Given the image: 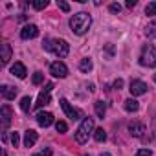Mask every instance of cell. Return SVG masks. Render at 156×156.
Instances as JSON below:
<instances>
[{
    "label": "cell",
    "mask_w": 156,
    "mask_h": 156,
    "mask_svg": "<svg viewBox=\"0 0 156 156\" xmlns=\"http://www.w3.org/2000/svg\"><path fill=\"white\" fill-rule=\"evenodd\" d=\"M90 26H92V17L88 13H85V11L75 13L70 19V28H72V31L75 35H85L90 30Z\"/></svg>",
    "instance_id": "cell-1"
},
{
    "label": "cell",
    "mask_w": 156,
    "mask_h": 156,
    "mask_svg": "<svg viewBox=\"0 0 156 156\" xmlns=\"http://www.w3.org/2000/svg\"><path fill=\"white\" fill-rule=\"evenodd\" d=\"M44 50L51 51V53L57 55L59 59H64V57L68 55V51H70V46H68V42L62 41V39H46V41H44Z\"/></svg>",
    "instance_id": "cell-2"
},
{
    "label": "cell",
    "mask_w": 156,
    "mask_h": 156,
    "mask_svg": "<svg viewBox=\"0 0 156 156\" xmlns=\"http://www.w3.org/2000/svg\"><path fill=\"white\" fill-rule=\"evenodd\" d=\"M92 130H94V119L92 118H85L83 123L79 125V129H77V132H75V141L77 143H87Z\"/></svg>",
    "instance_id": "cell-3"
},
{
    "label": "cell",
    "mask_w": 156,
    "mask_h": 156,
    "mask_svg": "<svg viewBox=\"0 0 156 156\" xmlns=\"http://www.w3.org/2000/svg\"><path fill=\"white\" fill-rule=\"evenodd\" d=\"M140 64L141 66H147V68H156V48L152 44H145L141 48Z\"/></svg>",
    "instance_id": "cell-4"
},
{
    "label": "cell",
    "mask_w": 156,
    "mask_h": 156,
    "mask_svg": "<svg viewBox=\"0 0 156 156\" xmlns=\"http://www.w3.org/2000/svg\"><path fill=\"white\" fill-rule=\"evenodd\" d=\"M50 73L53 77H59V79H64V77L68 75V66L62 62V61H55L50 64Z\"/></svg>",
    "instance_id": "cell-5"
},
{
    "label": "cell",
    "mask_w": 156,
    "mask_h": 156,
    "mask_svg": "<svg viewBox=\"0 0 156 156\" xmlns=\"http://www.w3.org/2000/svg\"><path fill=\"white\" fill-rule=\"evenodd\" d=\"M51 90H53V85H51V83H48V85L44 87V90L39 94V99H37V108H42V107L50 105V101H51V98H50Z\"/></svg>",
    "instance_id": "cell-6"
},
{
    "label": "cell",
    "mask_w": 156,
    "mask_h": 156,
    "mask_svg": "<svg viewBox=\"0 0 156 156\" xmlns=\"http://www.w3.org/2000/svg\"><path fill=\"white\" fill-rule=\"evenodd\" d=\"M59 103H61V107H62L64 114H66V116H68L70 119H73V121H75V119H79V118H81V112L77 110V108H73V107H72V105L68 103V99H64V98H62V99H61Z\"/></svg>",
    "instance_id": "cell-7"
},
{
    "label": "cell",
    "mask_w": 156,
    "mask_h": 156,
    "mask_svg": "<svg viewBox=\"0 0 156 156\" xmlns=\"http://www.w3.org/2000/svg\"><path fill=\"white\" fill-rule=\"evenodd\" d=\"M129 90L132 96H143V94H147V85L140 79H132L129 85Z\"/></svg>",
    "instance_id": "cell-8"
},
{
    "label": "cell",
    "mask_w": 156,
    "mask_h": 156,
    "mask_svg": "<svg viewBox=\"0 0 156 156\" xmlns=\"http://www.w3.org/2000/svg\"><path fill=\"white\" fill-rule=\"evenodd\" d=\"M37 35H39V28H37L35 24H28V26H24L22 31H20V37H22L24 41H28V39H35Z\"/></svg>",
    "instance_id": "cell-9"
},
{
    "label": "cell",
    "mask_w": 156,
    "mask_h": 156,
    "mask_svg": "<svg viewBox=\"0 0 156 156\" xmlns=\"http://www.w3.org/2000/svg\"><path fill=\"white\" fill-rule=\"evenodd\" d=\"M129 132L134 136V138H141L143 132H145V125L141 121H130L129 123Z\"/></svg>",
    "instance_id": "cell-10"
},
{
    "label": "cell",
    "mask_w": 156,
    "mask_h": 156,
    "mask_svg": "<svg viewBox=\"0 0 156 156\" xmlns=\"http://www.w3.org/2000/svg\"><path fill=\"white\" fill-rule=\"evenodd\" d=\"M0 116H2V129L6 130L11 123V118H13V112H11V107L9 105H4L2 110H0Z\"/></svg>",
    "instance_id": "cell-11"
},
{
    "label": "cell",
    "mask_w": 156,
    "mask_h": 156,
    "mask_svg": "<svg viewBox=\"0 0 156 156\" xmlns=\"http://www.w3.org/2000/svg\"><path fill=\"white\" fill-rule=\"evenodd\" d=\"M37 123L41 125V127H50L51 123H53V114H50V112H39L37 114Z\"/></svg>",
    "instance_id": "cell-12"
},
{
    "label": "cell",
    "mask_w": 156,
    "mask_h": 156,
    "mask_svg": "<svg viewBox=\"0 0 156 156\" xmlns=\"http://www.w3.org/2000/svg\"><path fill=\"white\" fill-rule=\"evenodd\" d=\"M37 140H39V134H37L33 129L26 130V134H24V145H26V147H33V145L37 143Z\"/></svg>",
    "instance_id": "cell-13"
},
{
    "label": "cell",
    "mask_w": 156,
    "mask_h": 156,
    "mask_svg": "<svg viewBox=\"0 0 156 156\" xmlns=\"http://www.w3.org/2000/svg\"><path fill=\"white\" fill-rule=\"evenodd\" d=\"M11 73H13V75H17L19 79H24L26 73H28V70H26V66H24L22 62H15V64L11 66Z\"/></svg>",
    "instance_id": "cell-14"
},
{
    "label": "cell",
    "mask_w": 156,
    "mask_h": 156,
    "mask_svg": "<svg viewBox=\"0 0 156 156\" xmlns=\"http://www.w3.org/2000/svg\"><path fill=\"white\" fill-rule=\"evenodd\" d=\"M0 92H2V98H4V99H8V101H11V99H15V98H17V88L8 87V85H4L2 88H0Z\"/></svg>",
    "instance_id": "cell-15"
},
{
    "label": "cell",
    "mask_w": 156,
    "mask_h": 156,
    "mask_svg": "<svg viewBox=\"0 0 156 156\" xmlns=\"http://www.w3.org/2000/svg\"><path fill=\"white\" fill-rule=\"evenodd\" d=\"M0 48H2V62H4V64H8V62H9V59H11V46H9L8 42H4Z\"/></svg>",
    "instance_id": "cell-16"
},
{
    "label": "cell",
    "mask_w": 156,
    "mask_h": 156,
    "mask_svg": "<svg viewBox=\"0 0 156 156\" xmlns=\"http://www.w3.org/2000/svg\"><path fill=\"white\" fill-rule=\"evenodd\" d=\"M94 107H96V114H98V118L103 119V118H105V112H107V105H105V101H96Z\"/></svg>",
    "instance_id": "cell-17"
},
{
    "label": "cell",
    "mask_w": 156,
    "mask_h": 156,
    "mask_svg": "<svg viewBox=\"0 0 156 156\" xmlns=\"http://www.w3.org/2000/svg\"><path fill=\"white\" fill-rule=\"evenodd\" d=\"M138 108H140V103H138L136 99L130 98V99L125 101V110H127V112H138Z\"/></svg>",
    "instance_id": "cell-18"
},
{
    "label": "cell",
    "mask_w": 156,
    "mask_h": 156,
    "mask_svg": "<svg viewBox=\"0 0 156 156\" xmlns=\"http://www.w3.org/2000/svg\"><path fill=\"white\" fill-rule=\"evenodd\" d=\"M92 68H94V64H92V59H81V62H79V70H81V72L88 73Z\"/></svg>",
    "instance_id": "cell-19"
},
{
    "label": "cell",
    "mask_w": 156,
    "mask_h": 156,
    "mask_svg": "<svg viewBox=\"0 0 156 156\" xmlns=\"http://www.w3.org/2000/svg\"><path fill=\"white\" fill-rule=\"evenodd\" d=\"M145 35H147L149 39H156V20H152L151 24H147V28H145Z\"/></svg>",
    "instance_id": "cell-20"
},
{
    "label": "cell",
    "mask_w": 156,
    "mask_h": 156,
    "mask_svg": "<svg viewBox=\"0 0 156 156\" xmlns=\"http://www.w3.org/2000/svg\"><path fill=\"white\" fill-rule=\"evenodd\" d=\"M31 98L30 96H26V98H22V101H20V108H22V112H30L31 110Z\"/></svg>",
    "instance_id": "cell-21"
},
{
    "label": "cell",
    "mask_w": 156,
    "mask_h": 156,
    "mask_svg": "<svg viewBox=\"0 0 156 156\" xmlns=\"http://www.w3.org/2000/svg\"><path fill=\"white\" fill-rule=\"evenodd\" d=\"M94 140L99 141V143L105 141V140H107V132H105L103 129H96V130H94Z\"/></svg>",
    "instance_id": "cell-22"
},
{
    "label": "cell",
    "mask_w": 156,
    "mask_h": 156,
    "mask_svg": "<svg viewBox=\"0 0 156 156\" xmlns=\"http://www.w3.org/2000/svg\"><path fill=\"white\" fill-rule=\"evenodd\" d=\"M145 15H149V17H154V15H156V2H149V4H147Z\"/></svg>",
    "instance_id": "cell-23"
},
{
    "label": "cell",
    "mask_w": 156,
    "mask_h": 156,
    "mask_svg": "<svg viewBox=\"0 0 156 156\" xmlns=\"http://www.w3.org/2000/svg\"><path fill=\"white\" fill-rule=\"evenodd\" d=\"M55 130L61 132V134H64V132L68 130V125H66L64 121H57V123H55Z\"/></svg>",
    "instance_id": "cell-24"
},
{
    "label": "cell",
    "mask_w": 156,
    "mask_h": 156,
    "mask_svg": "<svg viewBox=\"0 0 156 156\" xmlns=\"http://www.w3.org/2000/svg\"><path fill=\"white\" fill-rule=\"evenodd\" d=\"M42 79H44V75H42L41 72H35L31 81H33V85H41V83H42Z\"/></svg>",
    "instance_id": "cell-25"
},
{
    "label": "cell",
    "mask_w": 156,
    "mask_h": 156,
    "mask_svg": "<svg viewBox=\"0 0 156 156\" xmlns=\"http://www.w3.org/2000/svg\"><path fill=\"white\" fill-rule=\"evenodd\" d=\"M46 6H48L46 0H37V2H33V8H35V9H44Z\"/></svg>",
    "instance_id": "cell-26"
},
{
    "label": "cell",
    "mask_w": 156,
    "mask_h": 156,
    "mask_svg": "<svg viewBox=\"0 0 156 156\" xmlns=\"http://www.w3.org/2000/svg\"><path fill=\"white\" fill-rule=\"evenodd\" d=\"M57 6H59V9H61V11H64V13H68V11H70V6H68L66 2H62V0H57Z\"/></svg>",
    "instance_id": "cell-27"
},
{
    "label": "cell",
    "mask_w": 156,
    "mask_h": 156,
    "mask_svg": "<svg viewBox=\"0 0 156 156\" xmlns=\"http://www.w3.org/2000/svg\"><path fill=\"white\" fill-rule=\"evenodd\" d=\"M136 156H152V151L151 149H140L136 152Z\"/></svg>",
    "instance_id": "cell-28"
},
{
    "label": "cell",
    "mask_w": 156,
    "mask_h": 156,
    "mask_svg": "<svg viewBox=\"0 0 156 156\" xmlns=\"http://www.w3.org/2000/svg\"><path fill=\"white\" fill-rule=\"evenodd\" d=\"M108 9H110V13H119V11H121V6L114 2V4H110V6H108Z\"/></svg>",
    "instance_id": "cell-29"
},
{
    "label": "cell",
    "mask_w": 156,
    "mask_h": 156,
    "mask_svg": "<svg viewBox=\"0 0 156 156\" xmlns=\"http://www.w3.org/2000/svg\"><path fill=\"white\" fill-rule=\"evenodd\" d=\"M19 141H20L19 132H13V134H11V143H13V147H17V145H19Z\"/></svg>",
    "instance_id": "cell-30"
},
{
    "label": "cell",
    "mask_w": 156,
    "mask_h": 156,
    "mask_svg": "<svg viewBox=\"0 0 156 156\" xmlns=\"http://www.w3.org/2000/svg\"><path fill=\"white\" fill-rule=\"evenodd\" d=\"M112 87H114V88H116V90H119V88H121V87H123V79H116V81H114V83H112Z\"/></svg>",
    "instance_id": "cell-31"
},
{
    "label": "cell",
    "mask_w": 156,
    "mask_h": 156,
    "mask_svg": "<svg viewBox=\"0 0 156 156\" xmlns=\"http://www.w3.org/2000/svg\"><path fill=\"white\" fill-rule=\"evenodd\" d=\"M125 6H127L129 9H132V8L136 6V0H127V4H125Z\"/></svg>",
    "instance_id": "cell-32"
},
{
    "label": "cell",
    "mask_w": 156,
    "mask_h": 156,
    "mask_svg": "<svg viewBox=\"0 0 156 156\" xmlns=\"http://www.w3.org/2000/svg\"><path fill=\"white\" fill-rule=\"evenodd\" d=\"M41 156H51V149H44V151L41 152Z\"/></svg>",
    "instance_id": "cell-33"
},
{
    "label": "cell",
    "mask_w": 156,
    "mask_h": 156,
    "mask_svg": "<svg viewBox=\"0 0 156 156\" xmlns=\"http://www.w3.org/2000/svg\"><path fill=\"white\" fill-rule=\"evenodd\" d=\"M152 132H154V141H156V118L152 119Z\"/></svg>",
    "instance_id": "cell-34"
},
{
    "label": "cell",
    "mask_w": 156,
    "mask_h": 156,
    "mask_svg": "<svg viewBox=\"0 0 156 156\" xmlns=\"http://www.w3.org/2000/svg\"><path fill=\"white\" fill-rule=\"evenodd\" d=\"M99 156H112V154H108V152H103V154H99Z\"/></svg>",
    "instance_id": "cell-35"
},
{
    "label": "cell",
    "mask_w": 156,
    "mask_h": 156,
    "mask_svg": "<svg viewBox=\"0 0 156 156\" xmlns=\"http://www.w3.org/2000/svg\"><path fill=\"white\" fill-rule=\"evenodd\" d=\"M2 156H8V152H6V151H4V149H2Z\"/></svg>",
    "instance_id": "cell-36"
},
{
    "label": "cell",
    "mask_w": 156,
    "mask_h": 156,
    "mask_svg": "<svg viewBox=\"0 0 156 156\" xmlns=\"http://www.w3.org/2000/svg\"><path fill=\"white\" fill-rule=\"evenodd\" d=\"M154 83H156V75H154Z\"/></svg>",
    "instance_id": "cell-37"
},
{
    "label": "cell",
    "mask_w": 156,
    "mask_h": 156,
    "mask_svg": "<svg viewBox=\"0 0 156 156\" xmlns=\"http://www.w3.org/2000/svg\"><path fill=\"white\" fill-rule=\"evenodd\" d=\"M35 156H41V154H35Z\"/></svg>",
    "instance_id": "cell-38"
},
{
    "label": "cell",
    "mask_w": 156,
    "mask_h": 156,
    "mask_svg": "<svg viewBox=\"0 0 156 156\" xmlns=\"http://www.w3.org/2000/svg\"><path fill=\"white\" fill-rule=\"evenodd\" d=\"M85 156H88V154H85Z\"/></svg>",
    "instance_id": "cell-39"
}]
</instances>
